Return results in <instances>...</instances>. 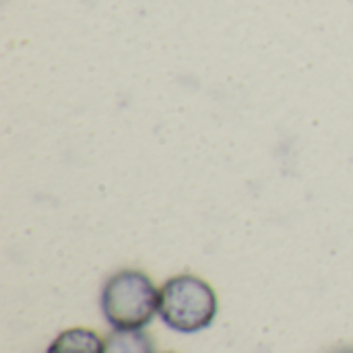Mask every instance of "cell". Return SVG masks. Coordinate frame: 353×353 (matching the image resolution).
<instances>
[{"label": "cell", "mask_w": 353, "mask_h": 353, "mask_svg": "<svg viewBox=\"0 0 353 353\" xmlns=\"http://www.w3.org/2000/svg\"><path fill=\"white\" fill-rule=\"evenodd\" d=\"M46 353H105V339L91 329L74 327L62 331Z\"/></svg>", "instance_id": "obj_3"}, {"label": "cell", "mask_w": 353, "mask_h": 353, "mask_svg": "<svg viewBox=\"0 0 353 353\" xmlns=\"http://www.w3.org/2000/svg\"><path fill=\"white\" fill-rule=\"evenodd\" d=\"M101 312L112 329H145L159 314V290L143 271H118L101 290Z\"/></svg>", "instance_id": "obj_1"}, {"label": "cell", "mask_w": 353, "mask_h": 353, "mask_svg": "<svg viewBox=\"0 0 353 353\" xmlns=\"http://www.w3.org/2000/svg\"><path fill=\"white\" fill-rule=\"evenodd\" d=\"M105 353H153V341L143 329H114L105 337Z\"/></svg>", "instance_id": "obj_4"}, {"label": "cell", "mask_w": 353, "mask_h": 353, "mask_svg": "<svg viewBox=\"0 0 353 353\" xmlns=\"http://www.w3.org/2000/svg\"><path fill=\"white\" fill-rule=\"evenodd\" d=\"M217 310V294L201 277L176 275L159 288V319L176 333L205 331L213 325Z\"/></svg>", "instance_id": "obj_2"}]
</instances>
